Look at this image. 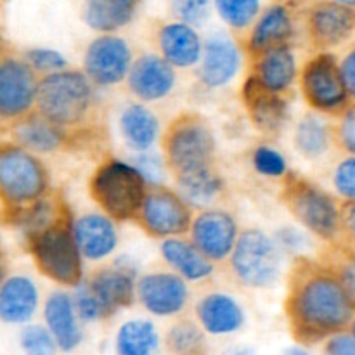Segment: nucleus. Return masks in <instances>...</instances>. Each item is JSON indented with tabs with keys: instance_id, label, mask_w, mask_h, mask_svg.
Here are the masks:
<instances>
[{
	"instance_id": "de8ad7c7",
	"label": "nucleus",
	"mask_w": 355,
	"mask_h": 355,
	"mask_svg": "<svg viewBox=\"0 0 355 355\" xmlns=\"http://www.w3.org/2000/svg\"><path fill=\"white\" fill-rule=\"evenodd\" d=\"M324 352L333 355H355V335L350 329L335 333L326 340Z\"/></svg>"
},
{
	"instance_id": "2eb2a0df",
	"label": "nucleus",
	"mask_w": 355,
	"mask_h": 355,
	"mask_svg": "<svg viewBox=\"0 0 355 355\" xmlns=\"http://www.w3.org/2000/svg\"><path fill=\"white\" fill-rule=\"evenodd\" d=\"M307 28L315 47H338L355 35V7L335 0L318 3L309 14Z\"/></svg>"
},
{
	"instance_id": "c85d7f7f",
	"label": "nucleus",
	"mask_w": 355,
	"mask_h": 355,
	"mask_svg": "<svg viewBox=\"0 0 355 355\" xmlns=\"http://www.w3.org/2000/svg\"><path fill=\"white\" fill-rule=\"evenodd\" d=\"M177 193L191 208L207 210L224 193V180L214 166H205L177 175Z\"/></svg>"
},
{
	"instance_id": "49530a36",
	"label": "nucleus",
	"mask_w": 355,
	"mask_h": 355,
	"mask_svg": "<svg viewBox=\"0 0 355 355\" xmlns=\"http://www.w3.org/2000/svg\"><path fill=\"white\" fill-rule=\"evenodd\" d=\"M276 241L281 246V250L288 253H302L307 248L309 238L302 231L293 227H283L276 232Z\"/></svg>"
},
{
	"instance_id": "603ef678",
	"label": "nucleus",
	"mask_w": 355,
	"mask_h": 355,
	"mask_svg": "<svg viewBox=\"0 0 355 355\" xmlns=\"http://www.w3.org/2000/svg\"><path fill=\"white\" fill-rule=\"evenodd\" d=\"M350 331H352L354 333V335H355V318H354V321H352V324H350Z\"/></svg>"
},
{
	"instance_id": "a878e982",
	"label": "nucleus",
	"mask_w": 355,
	"mask_h": 355,
	"mask_svg": "<svg viewBox=\"0 0 355 355\" xmlns=\"http://www.w3.org/2000/svg\"><path fill=\"white\" fill-rule=\"evenodd\" d=\"M253 76L267 89L284 94L297 78V59L286 44L274 45L253 55Z\"/></svg>"
},
{
	"instance_id": "dca6fc26",
	"label": "nucleus",
	"mask_w": 355,
	"mask_h": 355,
	"mask_svg": "<svg viewBox=\"0 0 355 355\" xmlns=\"http://www.w3.org/2000/svg\"><path fill=\"white\" fill-rule=\"evenodd\" d=\"M127 82L128 89L137 99L144 103L162 101L175 87V66L163 55L144 54L132 62Z\"/></svg>"
},
{
	"instance_id": "4be33fe9",
	"label": "nucleus",
	"mask_w": 355,
	"mask_h": 355,
	"mask_svg": "<svg viewBox=\"0 0 355 355\" xmlns=\"http://www.w3.org/2000/svg\"><path fill=\"white\" fill-rule=\"evenodd\" d=\"M45 326L51 329L58 342L59 350H75L82 343L83 333L80 328L82 321L76 312L73 297L64 291H52L44 305Z\"/></svg>"
},
{
	"instance_id": "7ed1b4c3",
	"label": "nucleus",
	"mask_w": 355,
	"mask_h": 355,
	"mask_svg": "<svg viewBox=\"0 0 355 355\" xmlns=\"http://www.w3.org/2000/svg\"><path fill=\"white\" fill-rule=\"evenodd\" d=\"M94 103V82L87 73L61 69L40 80L35 110L68 130L89 120Z\"/></svg>"
},
{
	"instance_id": "6ab92c4d",
	"label": "nucleus",
	"mask_w": 355,
	"mask_h": 355,
	"mask_svg": "<svg viewBox=\"0 0 355 355\" xmlns=\"http://www.w3.org/2000/svg\"><path fill=\"white\" fill-rule=\"evenodd\" d=\"M241 52L227 35H211L205 42L200 61V80L208 89H218L231 82L239 71Z\"/></svg>"
},
{
	"instance_id": "9b49d317",
	"label": "nucleus",
	"mask_w": 355,
	"mask_h": 355,
	"mask_svg": "<svg viewBox=\"0 0 355 355\" xmlns=\"http://www.w3.org/2000/svg\"><path fill=\"white\" fill-rule=\"evenodd\" d=\"M37 71L24 58L2 55L0 61V116L3 121H16L37 106Z\"/></svg>"
},
{
	"instance_id": "7c9ffc66",
	"label": "nucleus",
	"mask_w": 355,
	"mask_h": 355,
	"mask_svg": "<svg viewBox=\"0 0 355 355\" xmlns=\"http://www.w3.org/2000/svg\"><path fill=\"white\" fill-rule=\"evenodd\" d=\"M331 141H335V135L328 121L315 113L305 114L295 128V148L304 158L318 159L324 156L331 148Z\"/></svg>"
},
{
	"instance_id": "412c9836",
	"label": "nucleus",
	"mask_w": 355,
	"mask_h": 355,
	"mask_svg": "<svg viewBox=\"0 0 355 355\" xmlns=\"http://www.w3.org/2000/svg\"><path fill=\"white\" fill-rule=\"evenodd\" d=\"M73 232L83 259L99 262L110 257L118 245L116 227L106 214H87L73 222Z\"/></svg>"
},
{
	"instance_id": "423d86ee",
	"label": "nucleus",
	"mask_w": 355,
	"mask_h": 355,
	"mask_svg": "<svg viewBox=\"0 0 355 355\" xmlns=\"http://www.w3.org/2000/svg\"><path fill=\"white\" fill-rule=\"evenodd\" d=\"M214 130L203 116L196 113H182L170 121L163 134L165 165L177 175L205 168L215 158Z\"/></svg>"
},
{
	"instance_id": "bb28decb",
	"label": "nucleus",
	"mask_w": 355,
	"mask_h": 355,
	"mask_svg": "<svg viewBox=\"0 0 355 355\" xmlns=\"http://www.w3.org/2000/svg\"><path fill=\"white\" fill-rule=\"evenodd\" d=\"M159 253L172 270L187 281H203L214 272V262L193 241L180 239L179 236L163 239Z\"/></svg>"
},
{
	"instance_id": "cd10ccee",
	"label": "nucleus",
	"mask_w": 355,
	"mask_h": 355,
	"mask_svg": "<svg viewBox=\"0 0 355 355\" xmlns=\"http://www.w3.org/2000/svg\"><path fill=\"white\" fill-rule=\"evenodd\" d=\"M293 35V17L281 3L270 6L257 17L248 38V51L252 55L260 54L274 45L286 44Z\"/></svg>"
},
{
	"instance_id": "f3484780",
	"label": "nucleus",
	"mask_w": 355,
	"mask_h": 355,
	"mask_svg": "<svg viewBox=\"0 0 355 355\" xmlns=\"http://www.w3.org/2000/svg\"><path fill=\"white\" fill-rule=\"evenodd\" d=\"M90 288L103 304L107 318L116 314L120 309L130 307L137 300V279L135 270L127 263H113L101 267L90 276Z\"/></svg>"
},
{
	"instance_id": "5701e85b",
	"label": "nucleus",
	"mask_w": 355,
	"mask_h": 355,
	"mask_svg": "<svg viewBox=\"0 0 355 355\" xmlns=\"http://www.w3.org/2000/svg\"><path fill=\"white\" fill-rule=\"evenodd\" d=\"M38 288L31 277L12 274L0 288V318L7 324H26L38 309Z\"/></svg>"
},
{
	"instance_id": "f257e3e1",
	"label": "nucleus",
	"mask_w": 355,
	"mask_h": 355,
	"mask_svg": "<svg viewBox=\"0 0 355 355\" xmlns=\"http://www.w3.org/2000/svg\"><path fill=\"white\" fill-rule=\"evenodd\" d=\"M290 331L300 343L328 340L350 328L355 307L328 263L298 257L288 276L284 302Z\"/></svg>"
},
{
	"instance_id": "c9c22d12",
	"label": "nucleus",
	"mask_w": 355,
	"mask_h": 355,
	"mask_svg": "<svg viewBox=\"0 0 355 355\" xmlns=\"http://www.w3.org/2000/svg\"><path fill=\"white\" fill-rule=\"evenodd\" d=\"M331 262H326L338 276L347 297L355 307V248L347 245L336 246L331 255Z\"/></svg>"
},
{
	"instance_id": "2f4dec72",
	"label": "nucleus",
	"mask_w": 355,
	"mask_h": 355,
	"mask_svg": "<svg viewBox=\"0 0 355 355\" xmlns=\"http://www.w3.org/2000/svg\"><path fill=\"white\" fill-rule=\"evenodd\" d=\"M159 333L148 319H130L116 333V352L120 355H151L159 349Z\"/></svg>"
},
{
	"instance_id": "f704fd0d",
	"label": "nucleus",
	"mask_w": 355,
	"mask_h": 355,
	"mask_svg": "<svg viewBox=\"0 0 355 355\" xmlns=\"http://www.w3.org/2000/svg\"><path fill=\"white\" fill-rule=\"evenodd\" d=\"M218 14L234 30L243 31L257 21L260 0H215Z\"/></svg>"
},
{
	"instance_id": "09e8293b",
	"label": "nucleus",
	"mask_w": 355,
	"mask_h": 355,
	"mask_svg": "<svg viewBox=\"0 0 355 355\" xmlns=\"http://www.w3.org/2000/svg\"><path fill=\"white\" fill-rule=\"evenodd\" d=\"M340 68H342V75L350 99L355 101V44L350 45L345 55L340 59Z\"/></svg>"
},
{
	"instance_id": "4468645a",
	"label": "nucleus",
	"mask_w": 355,
	"mask_h": 355,
	"mask_svg": "<svg viewBox=\"0 0 355 355\" xmlns=\"http://www.w3.org/2000/svg\"><path fill=\"white\" fill-rule=\"evenodd\" d=\"M191 241L201 250L211 262L229 259L238 241V222L229 211L207 208L191 224Z\"/></svg>"
},
{
	"instance_id": "3c124183",
	"label": "nucleus",
	"mask_w": 355,
	"mask_h": 355,
	"mask_svg": "<svg viewBox=\"0 0 355 355\" xmlns=\"http://www.w3.org/2000/svg\"><path fill=\"white\" fill-rule=\"evenodd\" d=\"M335 2H338V3H343V6H350V7H355V0H335Z\"/></svg>"
},
{
	"instance_id": "e433bc0d",
	"label": "nucleus",
	"mask_w": 355,
	"mask_h": 355,
	"mask_svg": "<svg viewBox=\"0 0 355 355\" xmlns=\"http://www.w3.org/2000/svg\"><path fill=\"white\" fill-rule=\"evenodd\" d=\"M21 349L30 355H52L59 349L47 326H24L19 335Z\"/></svg>"
},
{
	"instance_id": "ea45409f",
	"label": "nucleus",
	"mask_w": 355,
	"mask_h": 355,
	"mask_svg": "<svg viewBox=\"0 0 355 355\" xmlns=\"http://www.w3.org/2000/svg\"><path fill=\"white\" fill-rule=\"evenodd\" d=\"M211 0H170L172 14L179 21L200 26L210 16Z\"/></svg>"
},
{
	"instance_id": "f03ea898",
	"label": "nucleus",
	"mask_w": 355,
	"mask_h": 355,
	"mask_svg": "<svg viewBox=\"0 0 355 355\" xmlns=\"http://www.w3.org/2000/svg\"><path fill=\"white\" fill-rule=\"evenodd\" d=\"M28 252L33 257L37 269L61 286H78L83 281L82 252L73 232V222L64 215L40 231L26 236Z\"/></svg>"
},
{
	"instance_id": "37998d69",
	"label": "nucleus",
	"mask_w": 355,
	"mask_h": 355,
	"mask_svg": "<svg viewBox=\"0 0 355 355\" xmlns=\"http://www.w3.org/2000/svg\"><path fill=\"white\" fill-rule=\"evenodd\" d=\"M333 186L343 200H355V155H349L336 165Z\"/></svg>"
},
{
	"instance_id": "c756f323",
	"label": "nucleus",
	"mask_w": 355,
	"mask_h": 355,
	"mask_svg": "<svg viewBox=\"0 0 355 355\" xmlns=\"http://www.w3.org/2000/svg\"><path fill=\"white\" fill-rule=\"evenodd\" d=\"M120 132L128 148L137 153L149 151L159 135V121L149 107L128 104L120 114Z\"/></svg>"
},
{
	"instance_id": "6e6552de",
	"label": "nucleus",
	"mask_w": 355,
	"mask_h": 355,
	"mask_svg": "<svg viewBox=\"0 0 355 355\" xmlns=\"http://www.w3.org/2000/svg\"><path fill=\"white\" fill-rule=\"evenodd\" d=\"M229 267L243 286L269 288L281 274V246L260 229H246L229 255Z\"/></svg>"
},
{
	"instance_id": "72a5a7b5",
	"label": "nucleus",
	"mask_w": 355,
	"mask_h": 355,
	"mask_svg": "<svg viewBox=\"0 0 355 355\" xmlns=\"http://www.w3.org/2000/svg\"><path fill=\"white\" fill-rule=\"evenodd\" d=\"M132 17L134 12L120 9L110 0H85L83 6V21L99 33H113L130 23Z\"/></svg>"
},
{
	"instance_id": "f8f14e48",
	"label": "nucleus",
	"mask_w": 355,
	"mask_h": 355,
	"mask_svg": "<svg viewBox=\"0 0 355 355\" xmlns=\"http://www.w3.org/2000/svg\"><path fill=\"white\" fill-rule=\"evenodd\" d=\"M132 62L130 45L118 35L103 33L87 47L83 55V71L94 85L111 87L127 78Z\"/></svg>"
},
{
	"instance_id": "9d476101",
	"label": "nucleus",
	"mask_w": 355,
	"mask_h": 355,
	"mask_svg": "<svg viewBox=\"0 0 355 355\" xmlns=\"http://www.w3.org/2000/svg\"><path fill=\"white\" fill-rule=\"evenodd\" d=\"M148 236L156 239L173 238L187 232L193 224L191 207L177 191L155 186L148 189L137 218Z\"/></svg>"
},
{
	"instance_id": "393cba45",
	"label": "nucleus",
	"mask_w": 355,
	"mask_h": 355,
	"mask_svg": "<svg viewBox=\"0 0 355 355\" xmlns=\"http://www.w3.org/2000/svg\"><path fill=\"white\" fill-rule=\"evenodd\" d=\"M66 130L45 118L37 110L12 121V139L16 144L40 155L58 151L64 146Z\"/></svg>"
},
{
	"instance_id": "58836bf2",
	"label": "nucleus",
	"mask_w": 355,
	"mask_h": 355,
	"mask_svg": "<svg viewBox=\"0 0 355 355\" xmlns=\"http://www.w3.org/2000/svg\"><path fill=\"white\" fill-rule=\"evenodd\" d=\"M253 166L257 172L269 179H279L288 172V165L284 156L277 149L270 146H259L253 153Z\"/></svg>"
},
{
	"instance_id": "b1692460",
	"label": "nucleus",
	"mask_w": 355,
	"mask_h": 355,
	"mask_svg": "<svg viewBox=\"0 0 355 355\" xmlns=\"http://www.w3.org/2000/svg\"><path fill=\"white\" fill-rule=\"evenodd\" d=\"M158 47L163 58L175 68H191L201 61L205 44L193 24L177 21L159 30Z\"/></svg>"
},
{
	"instance_id": "c03bdc74",
	"label": "nucleus",
	"mask_w": 355,
	"mask_h": 355,
	"mask_svg": "<svg viewBox=\"0 0 355 355\" xmlns=\"http://www.w3.org/2000/svg\"><path fill=\"white\" fill-rule=\"evenodd\" d=\"M132 163L141 170L142 175L146 177V180H148L149 184L158 186L159 180H162L163 177V162L159 156L153 155V153L149 151H142L141 155L135 156Z\"/></svg>"
},
{
	"instance_id": "20e7f679",
	"label": "nucleus",
	"mask_w": 355,
	"mask_h": 355,
	"mask_svg": "<svg viewBox=\"0 0 355 355\" xmlns=\"http://www.w3.org/2000/svg\"><path fill=\"white\" fill-rule=\"evenodd\" d=\"M89 193L97 207L113 220H134L148 194V180L134 163L110 159L97 166Z\"/></svg>"
},
{
	"instance_id": "a19ab883",
	"label": "nucleus",
	"mask_w": 355,
	"mask_h": 355,
	"mask_svg": "<svg viewBox=\"0 0 355 355\" xmlns=\"http://www.w3.org/2000/svg\"><path fill=\"white\" fill-rule=\"evenodd\" d=\"M24 59L30 62L31 68L37 73H55L66 69V59L64 55L59 51L47 47H33L28 49V52L24 54Z\"/></svg>"
},
{
	"instance_id": "79ce46f5",
	"label": "nucleus",
	"mask_w": 355,
	"mask_h": 355,
	"mask_svg": "<svg viewBox=\"0 0 355 355\" xmlns=\"http://www.w3.org/2000/svg\"><path fill=\"white\" fill-rule=\"evenodd\" d=\"M335 127V142L347 155H355V101L338 114Z\"/></svg>"
},
{
	"instance_id": "4c0bfd02",
	"label": "nucleus",
	"mask_w": 355,
	"mask_h": 355,
	"mask_svg": "<svg viewBox=\"0 0 355 355\" xmlns=\"http://www.w3.org/2000/svg\"><path fill=\"white\" fill-rule=\"evenodd\" d=\"M73 302H75L76 312H78L80 319L85 322H96L107 319L106 311H104L103 304L99 302L97 295L90 288L89 281H82L78 286H75V293H73Z\"/></svg>"
},
{
	"instance_id": "a211bd4d",
	"label": "nucleus",
	"mask_w": 355,
	"mask_h": 355,
	"mask_svg": "<svg viewBox=\"0 0 355 355\" xmlns=\"http://www.w3.org/2000/svg\"><path fill=\"white\" fill-rule=\"evenodd\" d=\"M243 101L253 125L267 135H276L288 120V103L283 94L263 87L250 76L243 87Z\"/></svg>"
},
{
	"instance_id": "ddd939ff",
	"label": "nucleus",
	"mask_w": 355,
	"mask_h": 355,
	"mask_svg": "<svg viewBox=\"0 0 355 355\" xmlns=\"http://www.w3.org/2000/svg\"><path fill=\"white\" fill-rule=\"evenodd\" d=\"M187 279L180 274L155 270L137 279V300L149 314L158 318L177 315L189 302Z\"/></svg>"
},
{
	"instance_id": "aec40b11",
	"label": "nucleus",
	"mask_w": 355,
	"mask_h": 355,
	"mask_svg": "<svg viewBox=\"0 0 355 355\" xmlns=\"http://www.w3.org/2000/svg\"><path fill=\"white\" fill-rule=\"evenodd\" d=\"M196 319L208 335H232L245 324V311L232 295L208 291L198 300Z\"/></svg>"
},
{
	"instance_id": "473e14b6",
	"label": "nucleus",
	"mask_w": 355,
	"mask_h": 355,
	"mask_svg": "<svg viewBox=\"0 0 355 355\" xmlns=\"http://www.w3.org/2000/svg\"><path fill=\"white\" fill-rule=\"evenodd\" d=\"M205 329L200 322L191 319H180L173 322L165 335V347L170 354L194 355L207 352V338Z\"/></svg>"
},
{
	"instance_id": "0eeeda50",
	"label": "nucleus",
	"mask_w": 355,
	"mask_h": 355,
	"mask_svg": "<svg viewBox=\"0 0 355 355\" xmlns=\"http://www.w3.org/2000/svg\"><path fill=\"white\" fill-rule=\"evenodd\" d=\"M283 201L309 232L324 241H336L340 236V207L326 191L297 173H288L283 182Z\"/></svg>"
},
{
	"instance_id": "a18cd8bd",
	"label": "nucleus",
	"mask_w": 355,
	"mask_h": 355,
	"mask_svg": "<svg viewBox=\"0 0 355 355\" xmlns=\"http://www.w3.org/2000/svg\"><path fill=\"white\" fill-rule=\"evenodd\" d=\"M340 236L343 245L355 248V200H345L340 205Z\"/></svg>"
},
{
	"instance_id": "1a4fd4ad",
	"label": "nucleus",
	"mask_w": 355,
	"mask_h": 355,
	"mask_svg": "<svg viewBox=\"0 0 355 355\" xmlns=\"http://www.w3.org/2000/svg\"><path fill=\"white\" fill-rule=\"evenodd\" d=\"M300 85L309 106L319 113L340 114L352 101L340 61L329 52H321L305 64L300 75Z\"/></svg>"
},
{
	"instance_id": "8fccbe9b",
	"label": "nucleus",
	"mask_w": 355,
	"mask_h": 355,
	"mask_svg": "<svg viewBox=\"0 0 355 355\" xmlns=\"http://www.w3.org/2000/svg\"><path fill=\"white\" fill-rule=\"evenodd\" d=\"M110 2L120 7V9L128 10V12H135V7H137L139 0H110Z\"/></svg>"
},
{
	"instance_id": "39448f33",
	"label": "nucleus",
	"mask_w": 355,
	"mask_h": 355,
	"mask_svg": "<svg viewBox=\"0 0 355 355\" xmlns=\"http://www.w3.org/2000/svg\"><path fill=\"white\" fill-rule=\"evenodd\" d=\"M49 175L33 151L16 144H3L0 151V191H2L3 214L12 222L26 208L33 207L45 196Z\"/></svg>"
}]
</instances>
